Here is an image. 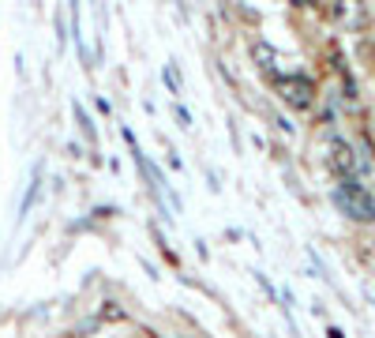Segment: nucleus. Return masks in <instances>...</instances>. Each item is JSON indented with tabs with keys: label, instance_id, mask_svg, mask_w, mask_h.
I'll return each mask as SVG.
<instances>
[{
	"label": "nucleus",
	"instance_id": "1",
	"mask_svg": "<svg viewBox=\"0 0 375 338\" xmlns=\"http://www.w3.org/2000/svg\"><path fill=\"white\" fill-rule=\"evenodd\" d=\"M334 203H338V211L357 218V222H375V200L364 185H357V177H345L334 188Z\"/></svg>",
	"mask_w": 375,
	"mask_h": 338
},
{
	"label": "nucleus",
	"instance_id": "2",
	"mask_svg": "<svg viewBox=\"0 0 375 338\" xmlns=\"http://www.w3.org/2000/svg\"><path fill=\"white\" fill-rule=\"evenodd\" d=\"M278 94L289 109H312L315 102V83L308 75H278Z\"/></svg>",
	"mask_w": 375,
	"mask_h": 338
},
{
	"label": "nucleus",
	"instance_id": "3",
	"mask_svg": "<svg viewBox=\"0 0 375 338\" xmlns=\"http://www.w3.org/2000/svg\"><path fill=\"white\" fill-rule=\"evenodd\" d=\"M330 165H334V173H338L342 180L357 173L360 162H357V154H353V147L345 139H330Z\"/></svg>",
	"mask_w": 375,
	"mask_h": 338
},
{
	"label": "nucleus",
	"instance_id": "4",
	"mask_svg": "<svg viewBox=\"0 0 375 338\" xmlns=\"http://www.w3.org/2000/svg\"><path fill=\"white\" fill-rule=\"evenodd\" d=\"M251 60H256L263 72H271L274 64H278V53H274V45H266V42H256V45H251Z\"/></svg>",
	"mask_w": 375,
	"mask_h": 338
},
{
	"label": "nucleus",
	"instance_id": "5",
	"mask_svg": "<svg viewBox=\"0 0 375 338\" xmlns=\"http://www.w3.org/2000/svg\"><path fill=\"white\" fill-rule=\"evenodd\" d=\"M72 109H75V121H79V128H83V136H87V139H94V143H98V128H94V121L87 116V109L79 106V102H75Z\"/></svg>",
	"mask_w": 375,
	"mask_h": 338
},
{
	"label": "nucleus",
	"instance_id": "6",
	"mask_svg": "<svg viewBox=\"0 0 375 338\" xmlns=\"http://www.w3.org/2000/svg\"><path fill=\"white\" fill-rule=\"evenodd\" d=\"M102 316H105V320H124V312H120V308H116L113 301H105V308H102Z\"/></svg>",
	"mask_w": 375,
	"mask_h": 338
},
{
	"label": "nucleus",
	"instance_id": "7",
	"mask_svg": "<svg viewBox=\"0 0 375 338\" xmlns=\"http://www.w3.org/2000/svg\"><path fill=\"white\" fill-rule=\"evenodd\" d=\"M165 83H169V90H177V72H173V64H165Z\"/></svg>",
	"mask_w": 375,
	"mask_h": 338
},
{
	"label": "nucleus",
	"instance_id": "8",
	"mask_svg": "<svg viewBox=\"0 0 375 338\" xmlns=\"http://www.w3.org/2000/svg\"><path fill=\"white\" fill-rule=\"evenodd\" d=\"M177 121H180L184 128H188V124H192V116H188V109H180V106H177Z\"/></svg>",
	"mask_w": 375,
	"mask_h": 338
},
{
	"label": "nucleus",
	"instance_id": "9",
	"mask_svg": "<svg viewBox=\"0 0 375 338\" xmlns=\"http://www.w3.org/2000/svg\"><path fill=\"white\" fill-rule=\"evenodd\" d=\"M327 334H330V338H342V331H327Z\"/></svg>",
	"mask_w": 375,
	"mask_h": 338
}]
</instances>
